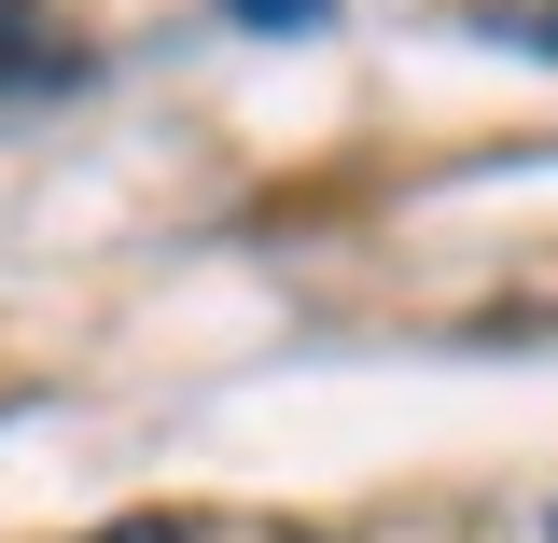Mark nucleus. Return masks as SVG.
Here are the masks:
<instances>
[{"instance_id":"obj_1","label":"nucleus","mask_w":558,"mask_h":543,"mask_svg":"<svg viewBox=\"0 0 558 543\" xmlns=\"http://www.w3.org/2000/svg\"><path fill=\"white\" fill-rule=\"evenodd\" d=\"M70 70H84V42H70L43 0H0V98H57Z\"/></svg>"},{"instance_id":"obj_2","label":"nucleus","mask_w":558,"mask_h":543,"mask_svg":"<svg viewBox=\"0 0 558 543\" xmlns=\"http://www.w3.org/2000/svg\"><path fill=\"white\" fill-rule=\"evenodd\" d=\"M223 14H238V28H322L336 0H223Z\"/></svg>"},{"instance_id":"obj_5","label":"nucleus","mask_w":558,"mask_h":543,"mask_svg":"<svg viewBox=\"0 0 558 543\" xmlns=\"http://www.w3.org/2000/svg\"><path fill=\"white\" fill-rule=\"evenodd\" d=\"M545 543H558V516H545Z\"/></svg>"},{"instance_id":"obj_3","label":"nucleus","mask_w":558,"mask_h":543,"mask_svg":"<svg viewBox=\"0 0 558 543\" xmlns=\"http://www.w3.org/2000/svg\"><path fill=\"white\" fill-rule=\"evenodd\" d=\"M84 543H182L168 516H112V530H84Z\"/></svg>"},{"instance_id":"obj_4","label":"nucleus","mask_w":558,"mask_h":543,"mask_svg":"<svg viewBox=\"0 0 558 543\" xmlns=\"http://www.w3.org/2000/svg\"><path fill=\"white\" fill-rule=\"evenodd\" d=\"M279 543H322V530H279Z\"/></svg>"}]
</instances>
